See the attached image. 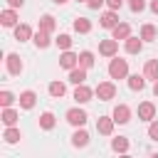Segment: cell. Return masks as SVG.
Segmentation results:
<instances>
[{
	"instance_id": "cell-35",
	"label": "cell",
	"mask_w": 158,
	"mask_h": 158,
	"mask_svg": "<svg viewBox=\"0 0 158 158\" xmlns=\"http://www.w3.org/2000/svg\"><path fill=\"white\" fill-rule=\"evenodd\" d=\"M101 5H106V0H86V7L89 10H99Z\"/></svg>"
},
{
	"instance_id": "cell-30",
	"label": "cell",
	"mask_w": 158,
	"mask_h": 158,
	"mask_svg": "<svg viewBox=\"0 0 158 158\" xmlns=\"http://www.w3.org/2000/svg\"><path fill=\"white\" fill-rule=\"evenodd\" d=\"M94 52H89V49H81L79 52V67H84V69H91L94 67Z\"/></svg>"
},
{
	"instance_id": "cell-24",
	"label": "cell",
	"mask_w": 158,
	"mask_h": 158,
	"mask_svg": "<svg viewBox=\"0 0 158 158\" xmlns=\"http://www.w3.org/2000/svg\"><path fill=\"white\" fill-rule=\"evenodd\" d=\"M111 37H114V40H121V42H123L126 37H131V25H128V22H118V25H116V27L111 30Z\"/></svg>"
},
{
	"instance_id": "cell-26",
	"label": "cell",
	"mask_w": 158,
	"mask_h": 158,
	"mask_svg": "<svg viewBox=\"0 0 158 158\" xmlns=\"http://www.w3.org/2000/svg\"><path fill=\"white\" fill-rule=\"evenodd\" d=\"M47 91H49L52 99H62V96L67 94V84H64V81H49Z\"/></svg>"
},
{
	"instance_id": "cell-11",
	"label": "cell",
	"mask_w": 158,
	"mask_h": 158,
	"mask_svg": "<svg viewBox=\"0 0 158 158\" xmlns=\"http://www.w3.org/2000/svg\"><path fill=\"white\" fill-rule=\"evenodd\" d=\"M114 126H116L114 116H99L96 118V131L101 136H114Z\"/></svg>"
},
{
	"instance_id": "cell-23",
	"label": "cell",
	"mask_w": 158,
	"mask_h": 158,
	"mask_svg": "<svg viewBox=\"0 0 158 158\" xmlns=\"http://www.w3.org/2000/svg\"><path fill=\"white\" fill-rule=\"evenodd\" d=\"M20 138H22V131H20L17 126H5V131H2V141H5V143L12 146V143H17Z\"/></svg>"
},
{
	"instance_id": "cell-37",
	"label": "cell",
	"mask_w": 158,
	"mask_h": 158,
	"mask_svg": "<svg viewBox=\"0 0 158 158\" xmlns=\"http://www.w3.org/2000/svg\"><path fill=\"white\" fill-rule=\"evenodd\" d=\"M106 5H109L111 10H121V5H123V0H106Z\"/></svg>"
},
{
	"instance_id": "cell-4",
	"label": "cell",
	"mask_w": 158,
	"mask_h": 158,
	"mask_svg": "<svg viewBox=\"0 0 158 158\" xmlns=\"http://www.w3.org/2000/svg\"><path fill=\"white\" fill-rule=\"evenodd\" d=\"M94 94L99 96V101H111L116 96V84L114 81H99L94 86Z\"/></svg>"
},
{
	"instance_id": "cell-33",
	"label": "cell",
	"mask_w": 158,
	"mask_h": 158,
	"mask_svg": "<svg viewBox=\"0 0 158 158\" xmlns=\"http://www.w3.org/2000/svg\"><path fill=\"white\" fill-rule=\"evenodd\" d=\"M148 138L151 141H158V118L148 121Z\"/></svg>"
},
{
	"instance_id": "cell-28",
	"label": "cell",
	"mask_w": 158,
	"mask_h": 158,
	"mask_svg": "<svg viewBox=\"0 0 158 158\" xmlns=\"http://www.w3.org/2000/svg\"><path fill=\"white\" fill-rule=\"evenodd\" d=\"M86 72H89V69H84V67H74V69H69V81H72L74 86H77V84H84Z\"/></svg>"
},
{
	"instance_id": "cell-31",
	"label": "cell",
	"mask_w": 158,
	"mask_h": 158,
	"mask_svg": "<svg viewBox=\"0 0 158 158\" xmlns=\"http://www.w3.org/2000/svg\"><path fill=\"white\" fill-rule=\"evenodd\" d=\"M15 101H17V96H15L10 89H2V91H0V109H5V106H12Z\"/></svg>"
},
{
	"instance_id": "cell-5",
	"label": "cell",
	"mask_w": 158,
	"mask_h": 158,
	"mask_svg": "<svg viewBox=\"0 0 158 158\" xmlns=\"http://www.w3.org/2000/svg\"><path fill=\"white\" fill-rule=\"evenodd\" d=\"M118 22H121V20H118V10H111V7H109V10H104V12H101V17H99V25H101L104 30H114Z\"/></svg>"
},
{
	"instance_id": "cell-41",
	"label": "cell",
	"mask_w": 158,
	"mask_h": 158,
	"mask_svg": "<svg viewBox=\"0 0 158 158\" xmlns=\"http://www.w3.org/2000/svg\"><path fill=\"white\" fill-rule=\"evenodd\" d=\"M77 2H86V0H77Z\"/></svg>"
},
{
	"instance_id": "cell-2",
	"label": "cell",
	"mask_w": 158,
	"mask_h": 158,
	"mask_svg": "<svg viewBox=\"0 0 158 158\" xmlns=\"http://www.w3.org/2000/svg\"><path fill=\"white\" fill-rule=\"evenodd\" d=\"M22 69H25V62L20 59V54L7 52V54H5V72H7L10 77H20Z\"/></svg>"
},
{
	"instance_id": "cell-39",
	"label": "cell",
	"mask_w": 158,
	"mask_h": 158,
	"mask_svg": "<svg viewBox=\"0 0 158 158\" xmlns=\"http://www.w3.org/2000/svg\"><path fill=\"white\" fill-rule=\"evenodd\" d=\"M153 96H158V79L153 81Z\"/></svg>"
},
{
	"instance_id": "cell-3",
	"label": "cell",
	"mask_w": 158,
	"mask_h": 158,
	"mask_svg": "<svg viewBox=\"0 0 158 158\" xmlns=\"http://www.w3.org/2000/svg\"><path fill=\"white\" fill-rule=\"evenodd\" d=\"M64 118H67V123H69V126H74V128H77V126H84L89 116H86V111H84L81 106H72V109H67Z\"/></svg>"
},
{
	"instance_id": "cell-13",
	"label": "cell",
	"mask_w": 158,
	"mask_h": 158,
	"mask_svg": "<svg viewBox=\"0 0 158 158\" xmlns=\"http://www.w3.org/2000/svg\"><path fill=\"white\" fill-rule=\"evenodd\" d=\"M12 32H15V40H17V42H27V40H32V35H35V30H32L27 22H17V25L12 27Z\"/></svg>"
},
{
	"instance_id": "cell-1",
	"label": "cell",
	"mask_w": 158,
	"mask_h": 158,
	"mask_svg": "<svg viewBox=\"0 0 158 158\" xmlns=\"http://www.w3.org/2000/svg\"><path fill=\"white\" fill-rule=\"evenodd\" d=\"M106 72H109V79H126L128 77V62L116 54V57L109 59V69Z\"/></svg>"
},
{
	"instance_id": "cell-25",
	"label": "cell",
	"mask_w": 158,
	"mask_h": 158,
	"mask_svg": "<svg viewBox=\"0 0 158 158\" xmlns=\"http://www.w3.org/2000/svg\"><path fill=\"white\" fill-rule=\"evenodd\" d=\"M37 27L44 30V32H54V30H57V20H54V15L44 12V15L40 17V25H37Z\"/></svg>"
},
{
	"instance_id": "cell-38",
	"label": "cell",
	"mask_w": 158,
	"mask_h": 158,
	"mask_svg": "<svg viewBox=\"0 0 158 158\" xmlns=\"http://www.w3.org/2000/svg\"><path fill=\"white\" fill-rule=\"evenodd\" d=\"M148 7H151V12H156V15H158V0H151V2H148Z\"/></svg>"
},
{
	"instance_id": "cell-22",
	"label": "cell",
	"mask_w": 158,
	"mask_h": 158,
	"mask_svg": "<svg viewBox=\"0 0 158 158\" xmlns=\"http://www.w3.org/2000/svg\"><path fill=\"white\" fill-rule=\"evenodd\" d=\"M54 126H57V116L52 111H42L40 114V128L42 131H52Z\"/></svg>"
},
{
	"instance_id": "cell-18",
	"label": "cell",
	"mask_w": 158,
	"mask_h": 158,
	"mask_svg": "<svg viewBox=\"0 0 158 158\" xmlns=\"http://www.w3.org/2000/svg\"><path fill=\"white\" fill-rule=\"evenodd\" d=\"M126 84H128L131 91H143L146 89V74H128Z\"/></svg>"
},
{
	"instance_id": "cell-21",
	"label": "cell",
	"mask_w": 158,
	"mask_h": 158,
	"mask_svg": "<svg viewBox=\"0 0 158 158\" xmlns=\"http://www.w3.org/2000/svg\"><path fill=\"white\" fill-rule=\"evenodd\" d=\"M72 27H74V32H79V35H89L94 25H91V20H89V17H74Z\"/></svg>"
},
{
	"instance_id": "cell-20",
	"label": "cell",
	"mask_w": 158,
	"mask_h": 158,
	"mask_svg": "<svg viewBox=\"0 0 158 158\" xmlns=\"http://www.w3.org/2000/svg\"><path fill=\"white\" fill-rule=\"evenodd\" d=\"M111 151L114 153H128L131 151V143H128V138L126 136H116V138H111Z\"/></svg>"
},
{
	"instance_id": "cell-27",
	"label": "cell",
	"mask_w": 158,
	"mask_h": 158,
	"mask_svg": "<svg viewBox=\"0 0 158 158\" xmlns=\"http://www.w3.org/2000/svg\"><path fill=\"white\" fill-rule=\"evenodd\" d=\"M143 74H146V79L156 81V79H158V59H146V64H143Z\"/></svg>"
},
{
	"instance_id": "cell-19",
	"label": "cell",
	"mask_w": 158,
	"mask_h": 158,
	"mask_svg": "<svg viewBox=\"0 0 158 158\" xmlns=\"http://www.w3.org/2000/svg\"><path fill=\"white\" fill-rule=\"evenodd\" d=\"M17 118H20V111H17V109H12V106H5V109L0 111V121H2L5 126H15V123H17Z\"/></svg>"
},
{
	"instance_id": "cell-7",
	"label": "cell",
	"mask_w": 158,
	"mask_h": 158,
	"mask_svg": "<svg viewBox=\"0 0 158 158\" xmlns=\"http://www.w3.org/2000/svg\"><path fill=\"white\" fill-rule=\"evenodd\" d=\"M94 96H96L94 89L86 86V84H77V89H74V94H72V99H74L77 104H86V101H91Z\"/></svg>"
},
{
	"instance_id": "cell-17",
	"label": "cell",
	"mask_w": 158,
	"mask_h": 158,
	"mask_svg": "<svg viewBox=\"0 0 158 158\" xmlns=\"http://www.w3.org/2000/svg\"><path fill=\"white\" fill-rule=\"evenodd\" d=\"M0 25L2 27H15L17 25V10L15 7H5L0 12Z\"/></svg>"
},
{
	"instance_id": "cell-12",
	"label": "cell",
	"mask_w": 158,
	"mask_h": 158,
	"mask_svg": "<svg viewBox=\"0 0 158 158\" xmlns=\"http://www.w3.org/2000/svg\"><path fill=\"white\" fill-rule=\"evenodd\" d=\"M72 146L74 148H86L89 146V131L84 126H77L74 133H72Z\"/></svg>"
},
{
	"instance_id": "cell-16",
	"label": "cell",
	"mask_w": 158,
	"mask_h": 158,
	"mask_svg": "<svg viewBox=\"0 0 158 158\" xmlns=\"http://www.w3.org/2000/svg\"><path fill=\"white\" fill-rule=\"evenodd\" d=\"M138 118L141 121H153L156 118V104L153 101H141L138 104Z\"/></svg>"
},
{
	"instance_id": "cell-8",
	"label": "cell",
	"mask_w": 158,
	"mask_h": 158,
	"mask_svg": "<svg viewBox=\"0 0 158 158\" xmlns=\"http://www.w3.org/2000/svg\"><path fill=\"white\" fill-rule=\"evenodd\" d=\"M59 67L62 69H74V67H79V54L77 52H72V49H64L62 54H59Z\"/></svg>"
},
{
	"instance_id": "cell-34",
	"label": "cell",
	"mask_w": 158,
	"mask_h": 158,
	"mask_svg": "<svg viewBox=\"0 0 158 158\" xmlns=\"http://www.w3.org/2000/svg\"><path fill=\"white\" fill-rule=\"evenodd\" d=\"M128 7H131V12H143L146 10V0H128Z\"/></svg>"
},
{
	"instance_id": "cell-14",
	"label": "cell",
	"mask_w": 158,
	"mask_h": 158,
	"mask_svg": "<svg viewBox=\"0 0 158 158\" xmlns=\"http://www.w3.org/2000/svg\"><path fill=\"white\" fill-rule=\"evenodd\" d=\"M32 42H35L37 49H47V47L52 44V32H44V30L37 27V32L32 35Z\"/></svg>"
},
{
	"instance_id": "cell-10",
	"label": "cell",
	"mask_w": 158,
	"mask_h": 158,
	"mask_svg": "<svg viewBox=\"0 0 158 158\" xmlns=\"http://www.w3.org/2000/svg\"><path fill=\"white\" fill-rule=\"evenodd\" d=\"M111 116H114V121H116L118 126H123V123L131 121V109H128L126 104H116L114 111H111Z\"/></svg>"
},
{
	"instance_id": "cell-15",
	"label": "cell",
	"mask_w": 158,
	"mask_h": 158,
	"mask_svg": "<svg viewBox=\"0 0 158 158\" xmlns=\"http://www.w3.org/2000/svg\"><path fill=\"white\" fill-rule=\"evenodd\" d=\"M123 49H126V54H138L141 49H143V37L138 35V37H126L123 40Z\"/></svg>"
},
{
	"instance_id": "cell-9",
	"label": "cell",
	"mask_w": 158,
	"mask_h": 158,
	"mask_svg": "<svg viewBox=\"0 0 158 158\" xmlns=\"http://www.w3.org/2000/svg\"><path fill=\"white\" fill-rule=\"evenodd\" d=\"M17 104H20L22 111H30V109H35V104H37V94H35L32 89H25V91H20Z\"/></svg>"
},
{
	"instance_id": "cell-40",
	"label": "cell",
	"mask_w": 158,
	"mask_h": 158,
	"mask_svg": "<svg viewBox=\"0 0 158 158\" xmlns=\"http://www.w3.org/2000/svg\"><path fill=\"white\" fill-rule=\"evenodd\" d=\"M54 5H64V2H69V0H52Z\"/></svg>"
},
{
	"instance_id": "cell-32",
	"label": "cell",
	"mask_w": 158,
	"mask_h": 158,
	"mask_svg": "<svg viewBox=\"0 0 158 158\" xmlns=\"http://www.w3.org/2000/svg\"><path fill=\"white\" fill-rule=\"evenodd\" d=\"M54 44H57V47H59L62 52H64V49H72V37H69L67 32H62V35H59V37L54 40Z\"/></svg>"
},
{
	"instance_id": "cell-36",
	"label": "cell",
	"mask_w": 158,
	"mask_h": 158,
	"mask_svg": "<svg viewBox=\"0 0 158 158\" xmlns=\"http://www.w3.org/2000/svg\"><path fill=\"white\" fill-rule=\"evenodd\" d=\"M5 2H7V7H15V10H20L25 5V0H5Z\"/></svg>"
},
{
	"instance_id": "cell-29",
	"label": "cell",
	"mask_w": 158,
	"mask_h": 158,
	"mask_svg": "<svg viewBox=\"0 0 158 158\" xmlns=\"http://www.w3.org/2000/svg\"><path fill=\"white\" fill-rule=\"evenodd\" d=\"M141 37H143V42H153L158 37V30L151 22H146V25H141Z\"/></svg>"
},
{
	"instance_id": "cell-6",
	"label": "cell",
	"mask_w": 158,
	"mask_h": 158,
	"mask_svg": "<svg viewBox=\"0 0 158 158\" xmlns=\"http://www.w3.org/2000/svg\"><path fill=\"white\" fill-rule=\"evenodd\" d=\"M99 54L101 57H116L118 54V40H114V37H109V40H101L99 42Z\"/></svg>"
}]
</instances>
